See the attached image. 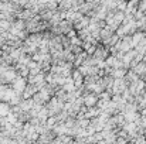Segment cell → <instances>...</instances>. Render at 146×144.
<instances>
[{
  "label": "cell",
  "instance_id": "obj_1",
  "mask_svg": "<svg viewBox=\"0 0 146 144\" xmlns=\"http://www.w3.org/2000/svg\"><path fill=\"white\" fill-rule=\"evenodd\" d=\"M27 85H29L27 78H23V76H20V75L11 82V88H13L17 93H20V95L24 92V89L27 88Z\"/></svg>",
  "mask_w": 146,
  "mask_h": 144
},
{
  "label": "cell",
  "instance_id": "obj_4",
  "mask_svg": "<svg viewBox=\"0 0 146 144\" xmlns=\"http://www.w3.org/2000/svg\"><path fill=\"white\" fill-rule=\"evenodd\" d=\"M123 74H125V72H123L122 69H118V71H115V76H118V78H122V76H123Z\"/></svg>",
  "mask_w": 146,
  "mask_h": 144
},
{
  "label": "cell",
  "instance_id": "obj_3",
  "mask_svg": "<svg viewBox=\"0 0 146 144\" xmlns=\"http://www.w3.org/2000/svg\"><path fill=\"white\" fill-rule=\"evenodd\" d=\"M85 103H87V105H90V106H91V105H94V103H95V97H92V96L87 97V99H85Z\"/></svg>",
  "mask_w": 146,
  "mask_h": 144
},
{
  "label": "cell",
  "instance_id": "obj_2",
  "mask_svg": "<svg viewBox=\"0 0 146 144\" xmlns=\"http://www.w3.org/2000/svg\"><path fill=\"white\" fill-rule=\"evenodd\" d=\"M9 113H11L10 103H7V102H0V116H7Z\"/></svg>",
  "mask_w": 146,
  "mask_h": 144
}]
</instances>
